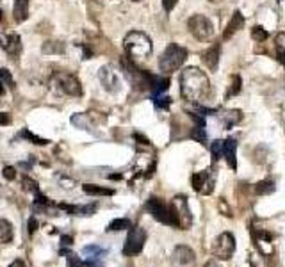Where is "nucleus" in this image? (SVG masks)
Wrapping results in <instances>:
<instances>
[{"label": "nucleus", "instance_id": "3", "mask_svg": "<svg viewBox=\"0 0 285 267\" xmlns=\"http://www.w3.org/2000/svg\"><path fill=\"white\" fill-rule=\"evenodd\" d=\"M185 57H187V48L180 47L176 43H171L166 47V50L160 54L159 57V70L162 73L169 75L175 70H178L182 64H184Z\"/></svg>", "mask_w": 285, "mask_h": 267}, {"label": "nucleus", "instance_id": "8", "mask_svg": "<svg viewBox=\"0 0 285 267\" xmlns=\"http://www.w3.org/2000/svg\"><path fill=\"white\" fill-rule=\"evenodd\" d=\"M235 251V237L230 232H223L221 235L216 239L214 246H212V253L216 258L219 260H228Z\"/></svg>", "mask_w": 285, "mask_h": 267}, {"label": "nucleus", "instance_id": "41", "mask_svg": "<svg viewBox=\"0 0 285 267\" xmlns=\"http://www.w3.org/2000/svg\"><path fill=\"white\" fill-rule=\"evenodd\" d=\"M9 267H25V265H24V262H22V260H15V262H13Z\"/></svg>", "mask_w": 285, "mask_h": 267}, {"label": "nucleus", "instance_id": "39", "mask_svg": "<svg viewBox=\"0 0 285 267\" xmlns=\"http://www.w3.org/2000/svg\"><path fill=\"white\" fill-rule=\"evenodd\" d=\"M61 244H63V246H71V244H73V239H71L70 235H63L61 237Z\"/></svg>", "mask_w": 285, "mask_h": 267}, {"label": "nucleus", "instance_id": "20", "mask_svg": "<svg viewBox=\"0 0 285 267\" xmlns=\"http://www.w3.org/2000/svg\"><path fill=\"white\" fill-rule=\"evenodd\" d=\"M13 240V224L8 219H0V242Z\"/></svg>", "mask_w": 285, "mask_h": 267}, {"label": "nucleus", "instance_id": "11", "mask_svg": "<svg viewBox=\"0 0 285 267\" xmlns=\"http://www.w3.org/2000/svg\"><path fill=\"white\" fill-rule=\"evenodd\" d=\"M0 47L4 48L9 55H18L22 52V40L16 32H9V34L0 36Z\"/></svg>", "mask_w": 285, "mask_h": 267}, {"label": "nucleus", "instance_id": "38", "mask_svg": "<svg viewBox=\"0 0 285 267\" xmlns=\"http://www.w3.org/2000/svg\"><path fill=\"white\" fill-rule=\"evenodd\" d=\"M11 123V116L8 112H0V125H9Z\"/></svg>", "mask_w": 285, "mask_h": 267}, {"label": "nucleus", "instance_id": "17", "mask_svg": "<svg viewBox=\"0 0 285 267\" xmlns=\"http://www.w3.org/2000/svg\"><path fill=\"white\" fill-rule=\"evenodd\" d=\"M82 191L86 194H91V196H113L114 194L113 189L102 187V185H94V184H84Z\"/></svg>", "mask_w": 285, "mask_h": 267}, {"label": "nucleus", "instance_id": "6", "mask_svg": "<svg viewBox=\"0 0 285 267\" xmlns=\"http://www.w3.org/2000/svg\"><path fill=\"white\" fill-rule=\"evenodd\" d=\"M54 84L61 93L68 94V96H80L82 94V86H80V80L71 73L66 71H59L54 75Z\"/></svg>", "mask_w": 285, "mask_h": 267}, {"label": "nucleus", "instance_id": "9", "mask_svg": "<svg viewBox=\"0 0 285 267\" xmlns=\"http://www.w3.org/2000/svg\"><path fill=\"white\" fill-rule=\"evenodd\" d=\"M171 207L175 210V216L178 219V228L180 230H187L193 223L191 217V208H189V203L185 200V196H175L171 201Z\"/></svg>", "mask_w": 285, "mask_h": 267}, {"label": "nucleus", "instance_id": "23", "mask_svg": "<svg viewBox=\"0 0 285 267\" xmlns=\"http://www.w3.org/2000/svg\"><path fill=\"white\" fill-rule=\"evenodd\" d=\"M43 54H64V43H61V41H47V43L43 45Z\"/></svg>", "mask_w": 285, "mask_h": 267}, {"label": "nucleus", "instance_id": "26", "mask_svg": "<svg viewBox=\"0 0 285 267\" xmlns=\"http://www.w3.org/2000/svg\"><path fill=\"white\" fill-rule=\"evenodd\" d=\"M22 138H25L27 141H32L34 145H38V146H45V145H48V139H43V138H38V136H34L32 132H29V130H22V134H20Z\"/></svg>", "mask_w": 285, "mask_h": 267}, {"label": "nucleus", "instance_id": "1", "mask_svg": "<svg viewBox=\"0 0 285 267\" xmlns=\"http://www.w3.org/2000/svg\"><path fill=\"white\" fill-rule=\"evenodd\" d=\"M180 93L187 102L202 103L211 94V82L200 68L189 66L180 73Z\"/></svg>", "mask_w": 285, "mask_h": 267}, {"label": "nucleus", "instance_id": "22", "mask_svg": "<svg viewBox=\"0 0 285 267\" xmlns=\"http://www.w3.org/2000/svg\"><path fill=\"white\" fill-rule=\"evenodd\" d=\"M132 228V221L127 217H120V219L111 221V224L107 226L109 232H121V230H130Z\"/></svg>", "mask_w": 285, "mask_h": 267}, {"label": "nucleus", "instance_id": "13", "mask_svg": "<svg viewBox=\"0 0 285 267\" xmlns=\"http://www.w3.org/2000/svg\"><path fill=\"white\" fill-rule=\"evenodd\" d=\"M244 27V16H242L241 11H235L234 15H232L230 22H228L227 29H225V34H223V40H230L232 36L235 34V32H239L241 29Z\"/></svg>", "mask_w": 285, "mask_h": 267}, {"label": "nucleus", "instance_id": "27", "mask_svg": "<svg viewBox=\"0 0 285 267\" xmlns=\"http://www.w3.org/2000/svg\"><path fill=\"white\" fill-rule=\"evenodd\" d=\"M205 171H202V173H195L193 175V189H195L196 193H202L203 189V184H205Z\"/></svg>", "mask_w": 285, "mask_h": 267}, {"label": "nucleus", "instance_id": "36", "mask_svg": "<svg viewBox=\"0 0 285 267\" xmlns=\"http://www.w3.org/2000/svg\"><path fill=\"white\" fill-rule=\"evenodd\" d=\"M2 175H4V178H8V180H15V177H16V169H15V168H11V166H8V168H4Z\"/></svg>", "mask_w": 285, "mask_h": 267}, {"label": "nucleus", "instance_id": "19", "mask_svg": "<svg viewBox=\"0 0 285 267\" xmlns=\"http://www.w3.org/2000/svg\"><path fill=\"white\" fill-rule=\"evenodd\" d=\"M221 119L225 123V128H232L242 119V114L241 110H227L225 114H221Z\"/></svg>", "mask_w": 285, "mask_h": 267}, {"label": "nucleus", "instance_id": "10", "mask_svg": "<svg viewBox=\"0 0 285 267\" xmlns=\"http://www.w3.org/2000/svg\"><path fill=\"white\" fill-rule=\"evenodd\" d=\"M98 77H100V82L102 86L106 87L109 93H116V91H120V77H118V73L113 70V66H102L100 71H98Z\"/></svg>", "mask_w": 285, "mask_h": 267}, {"label": "nucleus", "instance_id": "31", "mask_svg": "<svg viewBox=\"0 0 285 267\" xmlns=\"http://www.w3.org/2000/svg\"><path fill=\"white\" fill-rule=\"evenodd\" d=\"M153 103H155V107H159V109H168L169 103H171V98L162 96V94H157V96H153Z\"/></svg>", "mask_w": 285, "mask_h": 267}, {"label": "nucleus", "instance_id": "32", "mask_svg": "<svg viewBox=\"0 0 285 267\" xmlns=\"http://www.w3.org/2000/svg\"><path fill=\"white\" fill-rule=\"evenodd\" d=\"M68 267H86V262H82L80 256L71 253V255H68Z\"/></svg>", "mask_w": 285, "mask_h": 267}, {"label": "nucleus", "instance_id": "35", "mask_svg": "<svg viewBox=\"0 0 285 267\" xmlns=\"http://www.w3.org/2000/svg\"><path fill=\"white\" fill-rule=\"evenodd\" d=\"M38 221H36V217L32 216L31 219H29V223H27V232H29V235H32V233L36 232V230H38Z\"/></svg>", "mask_w": 285, "mask_h": 267}, {"label": "nucleus", "instance_id": "5", "mask_svg": "<svg viewBox=\"0 0 285 267\" xmlns=\"http://www.w3.org/2000/svg\"><path fill=\"white\" fill-rule=\"evenodd\" d=\"M187 29L198 41L209 40L214 34V25H212V22L209 20L207 16L203 15H193L187 20Z\"/></svg>", "mask_w": 285, "mask_h": 267}, {"label": "nucleus", "instance_id": "44", "mask_svg": "<svg viewBox=\"0 0 285 267\" xmlns=\"http://www.w3.org/2000/svg\"><path fill=\"white\" fill-rule=\"evenodd\" d=\"M111 178H113V180H120L121 175H111Z\"/></svg>", "mask_w": 285, "mask_h": 267}, {"label": "nucleus", "instance_id": "18", "mask_svg": "<svg viewBox=\"0 0 285 267\" xmlns=\"http://www.w3.org/2000/svg\"><path fill=\"white\" fill-rule=\"evenodd\" d=\"M189 138H191V139H196V141L202 143V145H205V143H207V132H205V119H202V121H196V123H195L193 130L189 132Z\"/></svg>", "mask_w": 285, "mask_h": 267}, {"label": "nucleus", "instance_id": "37", "mask_svg": "<svg viewBox=\"0 0 285 267\" xmlns=\"http://www.w3.org/2000/svg\"><path fill=\"white\" fill-rule=\"evenodd\" d=\"M176 2H178V0H162V8H164L166 13H169L176 6Z\"/></svg>", "mask_w": 285, "mask_h": 267}, {"label": "nucleus", "instance_id": "16", "mask_svg": "<svg viewBox=\"0 0 285 267\" xmlns=\"http://www.w3.org/2000/svg\"><path fill=\"white\" fill-rule=\"evenodd\" d=\"M29 6H31V0H15L13 18H15L16 24H22L29 18Z\"/></svg>", "mask_w": 285, "mask_h": 267}, {"label": "nucleus", "instance_id": "24", "mask_svg": "<svg viewBox=\"0 0 285 267\" xmlns=\"http://www.w3.org/2000/svg\"><path fill=\"white\" fill-rule=\"evenodd\" d=\"M241 87H242V80L239 75H234L232 77V84L230 87H228V93H227V98H230V96H235L237 93H241Z\"/></svg>", "mask_w": 285, "mask_h": 267}, {"label": "nucleus", "instance_id": "25", "mask_svg": "<svg viewBox=\"0 0 285 267\" xmlns=\"http://www.w3.org/2000/svg\"><path fill=\"white\" fill-rule=\"evenodd\" d=\"M211 152H212V157H214V161H219V159L223 157V152H225V141H219V139L212 141Z\"/></svg>", "mask_w": 285, "mask_h": 267}, {"label": "nucleus", "instance_id": "43", "mask_svg": "<svg viewBox=\"0 0 285 267\" xmlns=\"http://www.w3.org/2000/svg\"><path fill=\"white\" fill-rule=\"evenodd\" d=\"M4 86H6V84L2 82V80H0V94H4V93H6V87H4Z\"/></svg>", "mask_w": 285, "mask_h": 267}, {"label": "nucleus", "instance_id": "45", "mask_svg": "<svg viewBox=\"0 0 285 267\" xmlns=\"http://www.w3.org/2000/svg\"><path fill=\"white\" fill-rule=\"evenodd\" d=\"M207 267H218V265H216L214 262H209V263H207Z\"/></svg>", "mask_w": 285, "mask_h": 267}, {"label": "nucleus", "instance_id": "12", "mask_svg": "<svg viewBox=\"0 0 285 267\" xmlns=\"http://www.w3.org/2000/svg\"><path fill=\"white\" fill-rule=\"evenodd\" d=\"M196 258L195 251H193L189 246H176L175 251H173V260H175L178 265H189V263H193Z\"/></svg>", "mask_w": 285, "mask_h": 267}, {"label": "nucleus", "instance_id": "28", "mask_svg": "<svg viewBox=\"0 0 285 267\" xmlns=\"http://www.w3.org/2000/svg\"><path fill=\"white\" fill-rule=\"evenodd\" d=\"M267 31L264 27H260V25H255L253 29H251V38H253L255 41H266L267 40Z\"/></svg>", "mask_w": 285, "mask_h": 267}, {"label": "nucleus", "instance_id": "2", "mask_svg": "<svg viewBox=\"0 0 285 267\" xmlns=\"http://www.w3.org/2000/svg\"><path fill=\"white\" fill-rule=\"evenodd\" d=\"M123 47H125L127 54L130 55V59H146L153 50V43L150 40V36L141 31H132L125 36L123 40Z\"/></svg>", "mask_w": 285, "mask_h": 267}, {"label": "nucleus", "instance_id": "40", "mask_svg": "<svg viewBox=\"0 0 285 267\" xmlns=\"http://www.w3.org/2000/svg\"><path fill=\"white\" fill-rule=\"evenodd\" d=\"M136 139H137V141H139V145H146V146L150 145V141H148V139H146V138H143L141 134H136Z\"/></svg>", "mask_w": 285, "mask_h": 267}, {"label": "nucleus", "instance_id": "7", "mask_svg": "<svg viewBox=\"0 0 285 267\" xmlns=\"http://www.w3.org/2000/svg\"><path fill=\"white\" fill-rule=\"evenodd\" d=\"M146 242V232L139 226H132L127 235L125 246H123V255L125 256H134L139 255L143 251V246Z\"/></svg>", "mask_w": 285, "mask_h": 267}, {"label": "nucleus", "instance_id": "42", "mask_svg": "<svg viewBox=\"0 0 285 267\" xmlns=\"http://www.w3.org/2000/svg\"><path fill=\"white\" fill-rule=\"evenodd\" d=\"M278 61H280V63L285 66V52H281V54H278Z\"/></svg>", "mask_w": 285, "mask_h": 267}, {"label": "nucleus", "instance_id": "33", "mask_svg": "<svg viewBox=\"0 0 285 267\" xmlns=\"http://www.w3.org/2000/svg\"><path fill=\"white\" fill-rule=\"evenodd\" d=\"M274 43H276V50H278V54L285 52V32H280V34L276 36V40H274Z\"/></svg>", "mask_w": 285, "mask_h": 267}, {"label": "nucleus", "instance_id": "30", "mask_svg": "<svg viewBox=\"0 0 285 267\" xmlns=\"http://www.w3.org/2000/svg\"><path fill=\"white\" fill-rule=\"evenodd\" d=\"M0 80H2V82H4L9 89H15V80H13L9 70H6V68H2V70H0Z\"/></svg>", "mask_w": 285, "mask_h": 267}, {"label": "nucleus", "instance_id": "46", "mask_svg": "<svg viewBox=\"0 0 285 267\" xmlns=\"http://www.w3.org/2000/svg\"><path fill=\"white\" fill-rule=\"evenodd\" d=\"M94 2H98V4H104V2H107V0H94Z\"/></svg>", "mask_w": 285, "mask_h": 267}, {"label": "nucleus", "instance_id": "47", "mask_svg": "<svg viewBox=\"0 0 285 267\" xmlns=\"http://www.w3.org/2000/svg\"><path fill=\"white\" fill-rule=\"evenodd\" d=\"M2 15H4V13H2V9H0V22H2V18H4Z\"/></svg>", "mask_w": 285, "mask_h": 267}, {"label": "nucleus", "instance_id": "34", "mask_svg": "<svg viewBox=\"0 0 285 267\" xmlns=\"http://www.w3.org/2000/svg\"><path fill=\"white\" fill-rule=\"evenodd\" d=\"M24 185H25V189H29V191H32V193H38L39 191V187H38V184H36L32 178H29V177H25L24 178Z\"/></svg>", "mask_w": 285, "mask_h": 267}, {"label": "nucleus", "instance_id": "15", "mask_svg": "<svg viewBox=\"0 0 285 267\" xmlns=\"http://www.w3.org/2000/svg\"><path fill=\"white\" fill-rule=\"evenodd\" d=\"M202 61L203 64L209 68L211 71L218 70V64H219V45H214V47L207 48V50L202 54Z\"/></svg>", "mask_w": 285, "mask_h": 267}, {"label": "nucleus", "instance_id": "4", "mask_svg": "<svg viewBox=\"0 0 285 267\" xmlns=\"http://www.w3.org/2000/svg\"><path fill=\"white\" fill-rule=\"evenodd\" d=\"M145 207H146V210L152 214V217L155 221H159V223H162V224H168V226L178 228V219H176L175 210H173L171 205H166L162 200L152 196L148 201H146Z\"/></svg>", "mask_w": 285, "mask_h": 267}, {"label": "nucleus", "instance_id": "21", "mask_svg": "<svg viewBox=\"0 0 285 267\" xmlns=\"http://www.w3.org/2000/svg\"><path fill=\"white\" fill-rule=\"evenodd\" d=\"M274 189H276L274 182L271 180V178H266V180L258 182V184L255 185V193H257V194H262V196H266V194L274 193Z\"/></svg>", "mask_w": 285, "mask_h": 267}, {"label": "nucleus", "instance_id": "14", "mask_svg": "<svg viewBox=\"0 0 285 267\" xmlns=\"http://www.w3.org/2000/svg\"><path fill=\"white\" fill-rule=\"evenodd\" d=\"M223 157L227 159V164L232 169H237V141L234 138H228L225 141V152H223Z\"/></svg>", "mask_w": 285, "mask_h": 267}, {"label": "nucleus", "instance_id": "29", "mask_svg": "<svg viewBox=\"0 0 285 267\" xmlns=\"http://www.w3.org/2000/svg\"><path fill=\"white\" fill-rule=\"evenodd\" d=\"M205 184H203V189H202V193L203 194H211L212 193V187H214V177L211 175V169H207L205 171Z\"/></svg>", "mask_w": 285, "mask_h": 267}, {"label": "nucleus", "instance_id": "48", "mask_svg": "<svg viewBox=\"0 0 285 267\" xmlns=\"http://www.w3.org/2000/svg\"><path fill=\"white\" fill-rule=\"evenodd\" d=\"M134 2H141V0H134Z\"/></svg>", "mask_w": 285, "mask_h": 267}]
</instances>
